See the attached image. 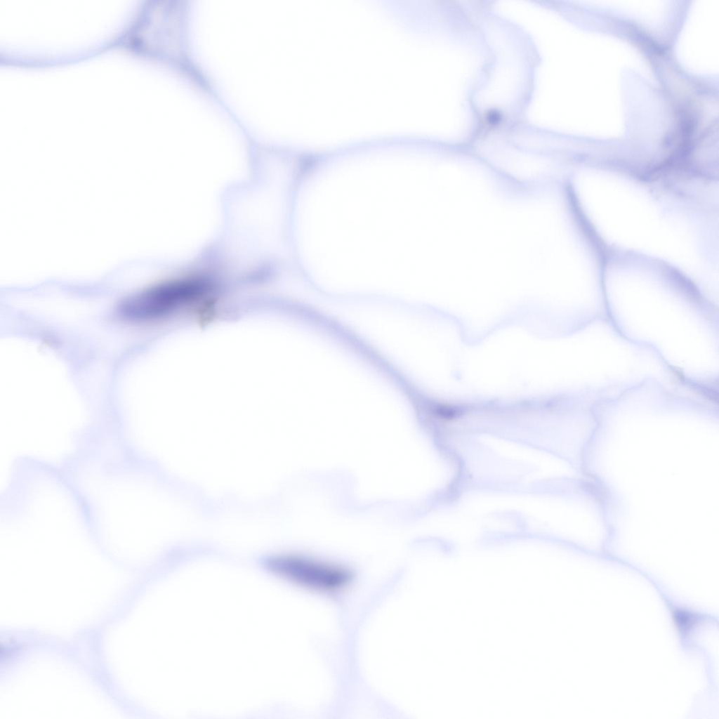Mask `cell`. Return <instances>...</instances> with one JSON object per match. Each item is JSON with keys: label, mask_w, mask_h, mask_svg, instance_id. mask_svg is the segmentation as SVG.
Segmentation results:
<instances>
[{"label": "cell", "mask_w": 719, "mask_h": 719, "mask_svg": "<svg viewBox=\"0 0 719 719\" xmlns=\"http://www.w3.org/2000/svg\"><path fill=\"white\" fill-rule=\"evenodd\" d=\"M210 290L209 284L201 280L161 283L124 298L119 303L117 313L127 323H152L197 303Z\"/></svg>", "instance_id": "obj_1"}, {"label": "cell", "mask_w": 719, "mask_h": 719, "mask_svg": "<svg viewBox=\"0 0 719 719\" xmlns=\"http://www.w3.org/2000/svg\"><path fill=\"white\" fill-rule=\"evenodd\" d=\"M266 568L273 574L313 592L334 594L352 584L353 572L341 565L298 555H282L268 558Z\"/></svg>", "instance_id": "obj_2"}, {"label": "cell", "mask_w": 719, "mask_h": 719, "mask_svg": "<svg viewBox=\"0 0 719 719\" xmlns=\"http://www.w3.org/2000/svg\"><path fill=\"white\" fill-rule=\"evenodd\" d=\"M674 617L679 629L683 631L690 628L694 622L693 615L684 611L675 612Z\"/></svg>", "instance_id": "obj_3"}]
</instances>
